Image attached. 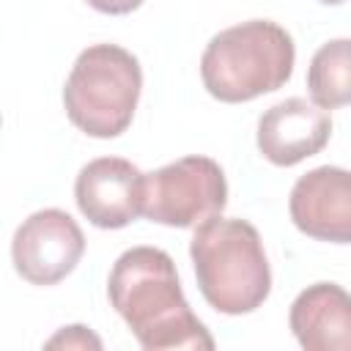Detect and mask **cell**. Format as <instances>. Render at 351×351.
Masks as SVG:
<instances>
[{"label":"cell","mask_w":351,"mask_h":351,"mask_svg":"<svg viewBox=\"0 0 351 351\" xmlns=\"http://www.w3.org/2000/svg\"><path fill=\"white\" fill-rule=\"evenodd\" d=\"M107 296L145 351L214 348V337L184 299L173 258L159 247L126 250L112 263Z\"/></svg>","instance_id":"1"},{"label":"cell","mask_w":351,"mask_h":351,"mask_svg":"<svg viewBox=\"0 0 351 351\" xmlns=\"http://www.w3.org/2000/svg\"><path fill=\"white\" fill-rule=\"evenodd\" d=\"M197 288L225 315L258 310L271 291V269L261 233L247 219L214 217L197 225L189 241Z\"/></svg>","instance_id":"2"},{"label":"cell","mask_w":351,"mask_h":351,"mask_svg":"<svg viewBox=\"0 0 351 351\" xmlns=\"http://www.w3.org/2000/svg\"><path fill=\"white\" fill-rule=\"evenodd\" d=\"M296 47L271 19H250L219 30L203 49L200 77L206 90L228 104L250 101L282 88L293 74Z\"/></svg>","instance_id":"3"},{"label":"cell","mask_w":351,"mask_h":351,"mask_svg":"<svg viewBox=\"0 0 351 351\" xmlns=\"http://www.w3.org/2000/svg\"><path fill=\"white\" fill-rule=\"evenodd\" d=\"M143 90L137 58L118 44H93L82 49L63 85L69 121L99 140L129 129Z\"/></svg>","instance_id":"4"},{"label":"cell","mask_w":351,"mask_h":351,"mask_svg":"<svg viewBox=\"0 0 351 351\" xmlns=\"http://www.w3.org/2000/svg\"><path fill=\"white\" fill-rule=\"evenodd\" d=\"M228 181L208 156H184L145 176L143 217L170 228H197L222 214Z\"/></svg>","instance_id":"5"},{"label":"cell","mask_w":351,"mask_h":351,"mask_svg":"<svg viewBox=\"0 0 351 351\" xmlns=\"http://www.w3.org/2000/svg\"><path fill=\"white\" fill-rule=\"evenodd\" d=\"M85 252V236L71 214L41 208L30 214L14 233L11 258L22 280L33 285H55L74 271Z\"/></svg>","instance_id":"6"},{"label":"cell","mask_w":351,"mask_h":351,"mask_svg":"<svg viewBox=\"0 0 351 351\" xmlns=\"http://www.w3.org/2000/svg\"><path fill=\"white\" fill-rule=\"evenodd\" d=\"M74 200L90 225L104 230L126 228L143 214L145 173L121 156L93 159L74 181Z\"/></svg>","instance_id":"7"},{"label":"cell","mask_w":351,"mask_h":351,"mask_svg":"<svg viewBox=\"0 0 351 351\" xmlns=\"http://www.w3.org/2000/svg\"><path fill=\"white\" fill-rule=\"evenodd\" d=\"M288 211L293 225L318 241L351 244V170L315 167L291 189Z\"/></svg>","instance_id":"8"},{"label":"cell","mask_w":351,"mask_h":351,"mask_svg":"<svg viewBox=\"0 0 351 351\" xmlns=\"http://www.w3.org/2000/svg\"><path fill=\"white\" fill-rule=\"evenodd\" d=\"M332 134V118L302 96L269 107L258 121V151L277 167H293L315 156Z\"/></svg>","instance_id":"9"},{"label":"cell","mask_w":351,"mask_h":351,"mask_svg":"<svg viewBox=\"0 0 351 351\" xmlns=\"http://www.w3.org/2000/svg\"><path fill=\"white\" fill-rule=\"evenodd\" d=\"M288 324L307 351H351V293L337 282L307 285L293 299Z\"/></svg>","instance_id":"10"},{"label":"cell","mask_w":351,"mask_h":351,"mask_svg":"<svg viewBox=\"0 0 351 351\" xmlns=\"http://www.w3.org/2000/svg\"><path fill=\"white\" fill-rule=\"evenodd\" d=\"M310 99L324 110L351 104V38L321 44L307 69Z\"/></svg>","instance_id":"11"},{"label":"cell","mask_w":351,"mask_h":351,"mask_svg":"<svg viewBox=\"0 0 351 351\" xmlns=\"http://www.w3.org/2000/svg\"><path fill=\"white\" fill-rule=\"evenodd\" d=\"M47 348H101V340L88 326H63L55 337L47 340Z\"/></svg>","instance_id":"12"},{"label":"cell","mask_w":351,"mask_h":351,"mask_svg":"<svg viewBox=\"0 0 351 351\" xmlns=\"http://www.w3.org/2000/svg\"><path fill=\"white\" fill-rule=\"evenodd\" d=\"M88 5L101 14H129V11L140 8L143 0H88Z\"/></svg>","instance_id":"13"},{"label":"cell","mask_w":351,"mask_h":351,"mask_svg":"<svg viewBox=\"0 0 351 351\" xmlns=\"http://www.w3.org/2000/svg\"><path fill=\"white\" fill-rule=\"evenodd\" d=\"M318 3H324V5H337V3H346V0H318Z\"/></svg>","instance_id":"14"}]
</instances>
